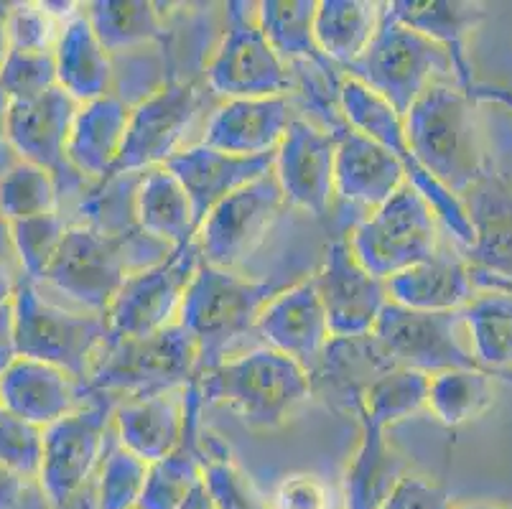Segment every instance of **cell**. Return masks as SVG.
I'll list each match as a JSON object with an SVG mask.
<instances>
[{
  "label": "cell",
  "instance_id": "obj_48",
  "mask_svg": "<svg viewBox=\"0 0 512 509\" xmlns=\"http://www.w3.org/2000/svg\"><path fill=\"white\" fill-rule=\"evenodd\" d=\"M39 482H31L26 476L0 466V509H29L31 507V487Z\"/></svg>",
  "mask_w": 512,
  "mask_h": 509
},
{
  "label": "cell",
  "instance_id": "obj_19",
  "mask_svg": "<svg viewBox=\"0 0 512 509\" xmlns=\"http://www.w3.org/2000/svg\"><path fill=\"white\" fill-rule=\"evenodd\" d=\"M273 163H276V153L255 158L230 156V153L217 151L207 143H199L192 148H181L164 163V168L179 179V184L192 199L199 230V224L207 219V214L217 204L225 202L227 196L235 194L242 186L271 174Z\"/></svg>",
  "mask_w": 512,
  "mask_h": 509
},
{
  "label": "cell",
  "instance_id": "obj_17",
  "mask_svg": "<svg viewBox=\"0 0 512 509\" xmlns=\"http://www.w3.org/2000/svg\"><path fill=\"white\" fill-rule=\"evenodd\" d=\"M337 168V138L334 130L316 128L309 120L293 118L281 148L276 151L273 176L286 202L314 217L329 212Z\"/></svg>",
  "mask_w": 512,
  "mask_h": 509
},
{
  "label": "cell",
  "instance_id": "obj_21",
  "mask_svg": "<svg viewBox=\"0 0 512 509\" xmlns=\"http://www.w3.org/2000/svg\"><path fill=\"white\" fill-rule=\"evenodd\" d=\"M332 130L337 138L334 189L344 202L377 209L408 184L398 158L370 135L352 128L347 120Z\"/></svg>",
  "mask_w": 512,
  "mask_h": 509
},
{
  "label": "cell",
  "instance_id": "obj_54",
  "mask_svg": "<svg viewBox=\"0 0 512 509\" xmlns=\"http://www.w3.org/2000/svg\"><path fill=\"white\" fill-rule=\"evenodd\" d=\"M11 112H13V97L3 90L0 84V143L8 140V128H11Z\"/></svg>",
  "mask_w": 512,
  "mask_h": 509
},
{
  "label": "cell",
  "instance_id": "obj_43",
  "mask_svg": "<svg viewBox=\"0 0 512 509\" xmlns=\"http://www.w3.org/2000/svg\"><path fill=\"white\" fill-rule=\"evenodd\" d=\"M0 84L13 102L31 100L57 87L54 51H13L6 49L0 62Z\"/></svg>",
  "mask_w": 512,
  "mask_h": 509
},
{
  "label": "cell",
  "instance_id": "obj_32",
  "mask_svg": "<svg viewBox=\"0 0 512 509\" xmlns=\"http://www.w3.org/2000/svg\"><path fill=\"white\" fill-rule=\"evenodd\" d=\"M133 214L141 232H146L153 240H161L171 250L197 237L192 199L179 179L164 166L151 168L141 179L133 196Z\"/></svg>",
  "mask_w": 512,
  "mask_h": 509
},
{
  "label": "cell",
  "instance_id": "obj_39",
  "mask_svg": "<svg viewBox=\"0 0 512 509\" xmlns=\"http://www.w3.org/2000/svg\"><path fill=\"white\" fill-rule=\"evenodd\" d=\"M428 382H431V377L423 375V372L393 367L367 387L355 415H365L375 426L388 431L400 420L413 418L428 408Z\"/></svg>",
  "mask_w": 512,
  "mask_h": 509
},
{
  "label": "cell",
  "instance_id": "obj_27",
  "mask_svg": "<svg viewBox=\"0 0 512 509\" xmlns=\"http://www.w3.org/2000/svg\"><path fill=\"white\" fill-rule=\"evenodd\" d=\"M184 390L151 395V398H130L123 405H115L113 420L120 446L141 456L148 464L169 456L184 436Z\"/></svg>",
  "mask_w": 512,
  "mask_h": 509
},
{
  "label": "cell",
  "instance_id": "obj_22",
  "mask_svg": "<svg viewBox=\"0 0 512 509\" xmlns=\"http://www.w3.org/2000/svg\"><path fill=\"white\" fill-rule=\"evenodd\" d=\"M77 112L79 102L59 84L39 97L13 102L8 143L21 161L59 174L64 166H69L67 146Z\"/></svg>",
  "mask_w": 512,
  "mask_h": 509
},
{
  "label": "cell",
  "instance_id": "obj_34",
  "mask_svg": "<svg viewBox=\"0 0 512 509\" xmlns=\"http://www.w3.org/2000/svg\"><path fill=\"white\" fill-rule=\"evenodd\" d=\"M388 370H393V364L380 352L372 336L332 339L321 364L309 375L311 390H324V395L329 390L334 398L357 410L367 387Z\"/></svg>",
  "mask_w": 512,
  "mask_h": 509
},
{
  "label": "cell",
  "instance_id": "obj_9",
  "mask_svg": "<svg viewBox=\"0 0 512 509\" xmlns=\"http://www.w3.org/2000/svg\"><path fill=\"white\" fill-rule=\"evenodd\" d=\"M202 268L197 240L169 250L166 258L130 273L105 311L110 342L141 339L179 324L181 306L194 275Z\"/></svg>",
  "mask_w": 512,
  "mask_h": 509
},
{
  "label": "cell",
  "instance_id": "obj_26",
  "mask_svg": "<svg viewBox=\"0 0 512 509\" xmlns=\"http://www.w3.org/2000/svg\"><path fill=\"white\" fill-rule=\"evenodd\" d=\"M385 283H388L390 301L411 311H426V314L462 311L477 296L472 265L462 255L444 250Z\"/></svg>",
  "mask_w": 512,
  "mask_h": 509
},
{
  "label": "cell",
  "instance_id": "obj_6",
  "mask_svg": "<svg viewBox=\"0 0 512 509\" xmlns=\"http://www.w3.org/2000/svg\"><path fill=\"white\" fill-rule=\"evenodd\" d=\"M339 110H342V118L347 120L352 128H357L360 133L370 135L372 140H377L380 146L388 148L395 158L400 161L403 171H406V179L418 194L431 204V209L436 212V217L441 219L446 230L451 232L462 250L472 247L474 242V227L472 219H469L467 207H464L462 196H456L454 191L446 189L444 184L428 174L426 168L421 166V161L416 158L411 148V140H408L406 123L400 118L398 112L388 105L385 100L370 92L365 84H360L357 79H344L342 87H339Z\"/></svg>",
  "mask_w": 512,
  "mask_h": 509
},
{
  "label": "cell",
  "instance_id": "obj_53",
  "mask_svg": "<svg viewBox=\"0 0 512 509\" xmlns=\"http://www.w3.org/2000/svg\"><path fill=\"white\" fill-rule=\"evenodd\" d=\"M16 288H18V280L13 278L11 268H8V265L3 263V258H0V306L13 301V296H16Z\"/></svg>",
  "mask_w": 512,
  "mask_h": 509
},
{
  "label": "cell",
  "instance_id": "obj_50",
  "mask_svg": "<svg viewBox=\"0 0 512 509\" xmlns=\"http://www.w3.org/2000/svg\"><path fill=\"white\" fill-rule=\"evenodd\" d=\"M474 102H495V105L507 107L512 112V87H505V84H484L477 82L469 92Z\"/></svg>",
  "mask_w": 512,
  "mask_h": 509
},
{
  "label": "cell",
  "instance_id": "obj_5",
  "mask_svg": "<svg viewBox=\"0 0 512 509\" xmlns=\"http://www.w3.org/2000/svg\"><path fill=\"white\" fill-rule=\"evenodd\" d=\"M18 354L36 362L54 364L85 385L92 364L110 342L105 314H72L49 303L31 280H18L16 296Z\"/></svg>",
  "mask_w": 512,
  "mask_h": 509
},
{
  "label": "cell",
  "instance_id": "obj_14",
  "mask_svg": "<svg viewBox=\"0 0 512 509\" xmlns=\"http://www.w3.org/2000/svg\"><path fill=\"white\" fill-rule=\"evenodd\" d=\"M128 275V247L123 237L107 235L92 224H79L67 230L44 280L95 314H105Z\"/></svg>",
  "mask_w": 512,
  "mask_h": 509
},
{
  "label": "cell",
  "instance_id": "obj_18",
  "mask_svg": "<svg viewBox=\"0 0 512 509\" xmlns=\"http://www.w3.org/2000/svg\"><path fill=\"white\" fill-rule=\"evenodd\" d=\"M255 331L273 352L301 364L309 375L319 367L334 339L314 278L278 291L263 308Z\"/></svg>",
  "mask_w": 512,
  "mask_h": 509
},
{
  "label": "cell",
  "instance_id": "obj_2",
  "mask_svg": "<svg viewBox=\"0 0 512 509\" xmlns=\"http://www.w3.org/2000/svg\"><path fill=\"white\" fill-rule=\"evenodd\" d=\"M197 385L204 405H222L258 431L281 428L314 392L309 372L271 347L214 364Z\"/></svg>",
  "mask_w": 512,
  "mask_h": 509
},
{
  "label": "cell",
  "instance_id": "obj_41",
  "mask_svg": "<svg viewBox=\"0 0 512 509\" xmlns=\"http://www.w3.org/2000/svg\"><path fill=\"white\" fill-rule=\"evenodd\" d=\"M151 464L115 443L107 441L105 456L95 476L97 509H138L146 492Z\"/></svg>",
  "mask_w": 512,
  "mask_h": 509
},
{
  "label": "cell",
  "instance_id": "obj_55",
  "mask_svg": "<svg viewBox=\"0 0 512 509\" xmlns=\"http://www.w3.org/2000/svg\"><path fill=\"white\" fill-rule=\"evenodd\" d=\"M62 509H97V499H95V482L85 489V492L74 497L72 502L64 504Z\"/></svg>",
  "mask_w": 512,
  "mask_h": 509
},
{
  "label": "cell",
  "instance_id": "obj_35",
  "mask_svg": "<svg viewBox=\"0 0 512 509\" xmlns=\"http://www.w3.org/2000/svg\"><path fill=\"white\" fill-rule=\"evenodd\" d=\"M383 23V6L370 0H319L316 3V44L329 62L349 69L370 49Z\"/></svg>",
  "mask_w": 512,
  "mask_h": 509
},
{
  "label": "cell",
  "instance_id": "obj_13",
  "mask_svg": "<svg viewBox=\"0 0 512 509\" xmlns=\"http://www.w3.org/2000/svg\"><path fill=\"white\" fill-rule=\"evenodd\" d=\"M286 204L276 176L265 174L242 186L207 214L197 230L199 255L204 265L232 270L253 255L271 232Z\"/></svg>",
  "mask_w": 512,
  "mask_h": 509
},
{
  "label": "cell",
  "instance_id": "obj_1",
  "mask_svg": "<svg viewBox=\"0 0 512 509\" xmlns=\"http://www.w3.org/2000/svg\"><path fill=\"white\" fill-rule=\"evenodd\" d=\"M403 123L421 166L456 196L467 194L492 168L484 156L477 102L459 87L431 84Z\"/></svg>",
  "mask_w": 512,
  "mask_h": 509
},
{
  "label": "cell",
  "instance_id": "obj_15",
  "mask_svg": "<svg viewBox=\"0 0 512 509\" xmlns=\"http://www.w3.org/2000/svg\"><path fill=\"white\" fill-rule=\"evenodd\" d=\"M202 97L192 82H169L130 110L123 148L107 179L164 166L197 118Z\"/></svg>",
  "mask_w": 512,
  "mask_h": 509
},
{
  "label": "cell",
  "instance_id": "obj_25",
  "mask_svg": "<svg viewBox=\"0 0 512 509\" xmlns=\"http://www.w3.org/2000/svg\"><path fill=\"white\" fill-rule=\"evenodd\" d=\"M462 199L474 227L464 260L512 280V186L490 168Z\"/></svg>",
  "mask_w": 512,
  "mask_h": 509
},
{
  "label": "cell",
  "instance_id": "obj_37",
  "mask_svg": "<svg viewBox=\"0 0 512 509\" xmlns=\"http://www.w3.org/2000/svg\"><path fill=\"white\" fill-rule=\"evenodd\" d=\"M97 39L107 51H123L164 39V21L148 0H97L87 8Z\"/></svg>",
  "mask_w": 512,
  "mask_h": 509
},
{
  "label": "cell",
  "instance_id": "obj_49",
  "mask_svg": "<svg viewBox=\"0 0 512 509\" xmlns=\"http://www.w3.org/2000/svg\"><path fill=\"white\" fill-rule=\"evenodd\" d=\"M16 359H21V354H18L16 311H13L11 301L0 306V377L11 370Z\"/></svg>",
  "mask_w": 512,
  "mask_h": 509
},
{
  "label": "cell",
  "instance_id": "obj_20",
  "mask_svg": "<svg viewBox=\"0 0 512 509\" xmlns=\"http://www.w3.org/2000/svg\"><path fill=\"white\" fill-rule=\"evenodd\" d=\"M383 6L390 18L446 51L456 87L469 95L477 84L469 59V36L484 21L487 6L472 0H393Z\"/></svg>",
  "mask_w": 512,
  "mask_h": 509
},
{
  "label": "cell",
  "instance_id": "obj_36",
  "mask_svg": "<svg viewBox=\"0 0 512 509\" xmlns=\"http://www.w3.org/2000/svg\"><path fill=\"white\" fill-rule=\"evenodd\" d=\"M462 321L472 339V354L492 377L512 380V296L482 291L462 308Z\"/></svg>",
  "mask_w": 512,
  "mask_h": 509
},
{
  "label": "cell",
  "instance_id": "obj_45",
  "mask_svg": "<svg viewBox=\"0 0 512 509\" xmlns=\"http://www.w3.org/2000/svg\"><path fill=\"white\" fill-rule=\"evenodd\" d=\"M6 44L13 51H54L62 28L44 3H16L3 21Z\"/></svg>",
  "mask_w": 512,
  "mask_h": 509
},
{
  "label": "cell",
  "instance_id": "obj_23",
  "mask_svg": "<svg viewBox=\"0 0 512 509\" xmlns=\"http://www.w3.org/2000/svg\"><path fill=\"white\" fill-rule=\"evenodd\" d=\"M286 95L227 100L207 123L204 143L230 156H273L291 128Z\"/></svg>",
  "mask_w": 512,
  "mask_h": 509
},
{
  "label": "cell",
  "instance_id": "obj_16",
  "mask_svg": "<svg viewBox=\"0 0 512 509\" xmlns=\"http://www.w3.org/2000/svg\"><path fill=\"white\" fill-rule=\"evenodd\" d=\"M314 283L334 339L372 336L390 303L388 283L375 278L344 240L329 245L324 268L314 275Z\"/></svg>",
  "mask_w": 512,
  "mask_h": 509
},
{
  "label": "cell",
  "instance_id": "obj_29",
  "mask_svg": "<svg viewBox=\"0 0 512 509\" xmlns=\"http://www.w3.org/2000/svg\"><path fill=\"white\" fill-rule=\"evenodd\" d=\"M130 110L118 95L79 105L67 146V163L79 174L107 179L123 148Z\"/></svg>",
  "mask_w": 512,
  "mask_h": 509
},
{
  "label": "cell",
  "instance_id": "obj_56",
  "mask_svg": "<svg viewBox=\"0 0 512 509\" xmlns=\"http://www.w3.org/2000/svg\"><path fill=\"white\" fill-rule=\"evenodd\" d=\"M454 509H505V507H492V504H464V507Z\"/></svg>",
  "mask_w": 512,
  "mask_h": 509
},
{
  "label": "cell",
  "instance_id": "obj_30",
  "mask_svg": "<svg viewBox=\"0 0 512 509\" xmlns=\"http://www.w3.org/2000/svg\"><path fill=\"white\" fill-rule=\"evenodd\" d=\"M57 62V82L67 95H72L79 105L110 95L113 67L110 51L97 39L87 13H74L67 18L54 46Z\"/></svg>",
  "mask_w": 512,
  "mask_h": 509
},
{
  "label": "cell",
  "instance_id": "obj_52",
  "mask_svg": "<svg viewBox=\"0 0 512 509\" xmlns=\"http://www.w3.org/2000/svg\"><path fill=\"white\" fill-rule=\"evenodd\" d=\"M179 509H220V504H217V499L212 497V492H209L207 484H204L202 479V482L189 492V497L181 502Z\"/></svg>",
  "mask_w": 512,
  "mask_h": 509
},
{
  "label": "cell",
  "instance_id": "obj_7",
  "mask_svg": "<svg viewBox=\"0 0 512 509\" xmlns=\"http://www.w3.org/2000/svg\"><path fill=\"white\" fill-rule=\"evenodd\" d=\"M436 219L431 204L406 184L357 224L349 247L375 278L390 280L439 252Z\"/></svg>",
  "mask_w": 512,
  "mask_h": 509
},
{
  "label": "cell",
  "instance_id": "obj_38",
  "mask_svg": "<svg viewBox=\"0 0 512 509\" xmlns=\"http://www.w3.org/2000/svg\"><path fill=\"white\" fill-rule=\"evenodd\" d=\"M492 398V375L484 370H446L428 382V410L446 428L477 420L490 410Z\"/></svg>",
  "mask_w": 512,
  "mask_h": 509
},
{
  "label": "cell",
  "instance_id": "obj_44",
  "mask_svg": "<svg viewBox=\"0 0 512 509\" xmlns=\"http://www.w3.org/2000/svg\"><path fill=\"white\" fill-rule=\"evenodd\" d=\"M44 461V428L0 408V466L39 482Z\"/></svg>",
  "mask_w": 512,
  "mask_h": 509
},
{
  "label": "cell",
  "instance_id": "obj_8",
  "mask_svg": "<svg viewBox=\"0 0 512 509\" xmlns=\"http://www.w3.org/2000/svg\"><path fill=\"white\" fill-rule=\"evenodd\" d=\"M446 69H451L446 51L390 18L383 6L380 31L360 62L349 67V79L365 84L367 90L388 102L400 118H406L423 92L434 84V74Z\"/></svg>",
  "mask_w": 512,
  "mask_h": 509
},
{
  "label": "cell",
  "instance_id": "obj_31",
  "mask_svg": "<svg viewBox=\"0 0 512 509\" xmlns=\"http://www.w3.org/2000/svg\"><path fill=\"white\" fill-rule=\"evenodd\" d=\"M360 418V443L344 476V509H380L395 484L408 474L406 461L385 438V431L365 415Z\"/></svg>",
  "mask_w": 512,
  "mask_h": 509
},
{
  "label": "cell",
  "instance_id": "obj_42",
  "mask_svg": "<svg viewBox=\"0 0 512 509\" xmlns=\"http://www.w3.org/2000/svg\"><path fill=\"white\" fill-rule=\"evenodd\" d=\"M8 227H11L13 250H16L18 263L26 273V280H31V283L44 280L69 230L62 214H41V217L11 222Z\"/></svg>",
  "mask_w": 512,
  "mask_h": 509
},
{
  "label": "cell",
  "instance_id": "obj_24",
  "mask_svg": "<svg viewBox=\"0 0 512 509\" xmlns=\"http://www.w3.org/2000/svg\"><path fill=\"white\" fill-rule=\"evenodd\" d=\"M82 392V382L54 364L21 357L0 377V408L34 426L49 428L82 405Z\"/></svg>",
  "mask_w": 512,
  "mask_h": 509
},
{
  "label": "cell",
  "instance_id": "obj_46",
  "mask_svg": "<svg viewBox=\"0 0 512 509\" xmlns=\"http://www.w3.org/2000/svg\"><path fill=\"white\" fill-rule=\"evenodd\" d=\"M271 509H334V494L329 484L314 474L283 476L273 497Z\"/></svg>",
  "mask_w": 512,
  "mask_h": 509
},
{
  "label": "cell",
  "instance_id": "obj_4",
  "mask_svg": "<svg viewBox=\"0 0 512 509\" xmlns=\"http://www.w3.org/2000/svg\"><path fill=\"white\" fill-rule=\"evenodd\" d=\"M276 293L273 283L240 278L232 270L202 263L179 314V324L197 344L199 372L225 362L232 344L258 329L260 314Z\"/></svg>",
  "mask_w": 512,
  "mask_h": 509
},
{
  "label": "cell",
  "instance_id": "obj_47",
  "mask_svg": "<svg viewBox=\"0 0 512 509\" xmlns=\"http://www.w3.org/2000/svg\"><path fill=\"white\" fill-rule=\"evenodd\" d=\"M380 509H454L449 492L423 476L406 474Z\"/></svg>",
  "mask_w": 512,
  "mask_h": 509
},
{
  "label": "cell",
  "instance_id": "obj_12",
  "mask_svg": "<svg viewBox=\"0 0 512 509\" xmlns=\"http://www.w3.org/2000/svg\"><path fill=\"white\" fill-rule=\"evenodd\" d=\"M459 324H464L462 311L426 314L390 301L372 331V339L393 367L418 370L428 377L446 370H484L477 357L459 342Z\"/></svg>",
  "mask_w": 512,
  "mask_h": 509
},
{
  "label": "cell",
  "instance_id": "obj_40",
  "mask_svg": "<svg viewBox=\"0 0 512 509\" xmlns=\"http://www.w3.org/2000/svg\"><path fill=\"white\" fill-rule=\"evenodd\" d=\"M57 179L51 171L18 161L0 176V214L11 222L57 212Z\"/></svg>",
  "mask_w": 512,
  "mask_h": 509
},
{
  "label": "cell",
  "instance_id": "obj_3",
  "mask_svg": "<svg viewBox=\"0 0 512 509\" xmlns=\"http://www.w3.org/2000/svg\"><path fill=\"white\" fill-rule=\"evenodd\" d=\"M199 375L197 344L181 324L141 339L107 342L82 390L87 395L151 398L184 390Z\"/></svg>",
  "mask_w": 512,
  "mask_h": 509
},
{
  "label": "cell",
  "instance_id": "obj_10",
  "mask_svg": "<svg viewBox=\"0 0 512 509\" xmlns=\"http://www.w3.org/2000/svg\"><path fill=\"white\" fill-rule=\"evenodd\" d=\"M113 413V398L92 395L90 403L79 405L67 418L44 428L39 487L51 509H62L95 482Z\"/></svg>",
  "mask_w": 512,
  "mask_h": 509
},
{
  "label": "cell",
  "instance_id": "obj_28",
  "mask_svg": "<svg viewBox=\"0 0 512 509\" xmlns=\"http://www.w3.org/2000/svg\"><path fill=\"white\" fill-rule=\"evenodd\" d=\"M186 426L179 446L151 464L148 469L146 492H143L138 509H179L194 487L204 479L202 474V390L197 380L186 385Z\"/></svg>",
  "mask_w": 512,
  "mask_h": 509
},
{
  "label": "cell",
  "instance_id": "obj_11",
  "mask_svg": "<svg viewBox=\"0 0 512 509\" xmlns=\"http://www.w3.org/2000/svg\"><path fill=\"white\" fill-rule=\"evenodd\" d=\"M207 82L227 100L276 97L293 87L288 64L265 39L248 3H227V34L209 62Z\"/></svg>",
  "mask_w": 512,
  "mask_h": 509
},
{
  "label": "cell",
  "instance_id": "obj_51",
  "mask_svg": "<svg viewBox=\"0 0 512 509\" xmlns=\"http://www.w3.org/2000/svg\"><path fill=\"white\" fill-rule=\"evenodd\" d=\"M472 278H474V286H477V291H502V293H510L512 296V280L510 278L487 273V270H479V268H474V265H472Z\"/></svg>",
  "mask_w": 512,
  "mask_h": 509
},
{
  "label": "cell",
  "instance_id": "obj_33",
  "mask_svg": "<svg viewBox=\"0 0 512 509\" xmlns=\"http://www.w3.org/2000/svg\"><path fill=\"white\" fill-rule=\"evenodd\" d=\"M255 18L263 28L265 39L271 41L283 62H306L319 67L327 82L332 84L334 95L339 97L342 82H339L337 64L329 62L316 44V0H263L258 3Z\"/></svg>",
  "mask_w": 512,
  "mask_h": 509
}]
</instances>
